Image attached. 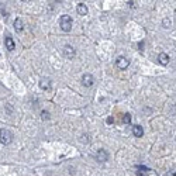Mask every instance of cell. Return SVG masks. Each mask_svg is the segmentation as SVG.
<instances>
[{"instance_id":"7a4b0ae2","label":"cell","mask_w":176,"mask_h":176,"mask_svg":"<svg viewBox=\"0 0 176 176\" xmlns=\"http://www.w3.org/2000/svg\"><path fill=\"white\" fill-rule=\"evenodd\" d=\"M13 139V134L12 131H9L7 128H2L0 130V142L3 145H9Z\"/></svg>"},{"instance_id":"2e32d148","label":"cell","mask_w":176,"mask_h":176,"mask_svg":"<svg viewBox=\"0 0 176 176\" xmlns=\"http://www.w3.org/2000/svg\"><path fill=\"white\" fill-rule=\"evenodd\" d=\"M139 170H144V172H148L149 170V168H145V166H137Z\"/></svg>"},{"instance_id":"8fae6325","label":"cell","mask_w":176,"mask_h":176,"mask_svg":"<svg viewBox=\"0 0 176 176\" xmlns=\"http://www.w3.org/2000/svg\"><path fill=\"white\" fill-rule=\"evenodd\" d=\"M76 10H78V14H80V16H86L88 14V6L86 4H83V3H79L78 4V7H76Z\"/></svg>"},{"instance_id":"5bb4252c","label":"cell","mask_w":176,"mask_h":176,"mask_svg":"<svg viewBox=\"0 0 176 176\" xmlns=\"http://www.w3.org/2000/svg\"><path fill=\"white\" fill-rule=\"evenodd\" d=\"M41 118L43 120H49V113L48 111H43V113H41Z\"/></svg>"},{"instance_id":"7c38bea8","label":"cell","mask_w":176,"mask_h":176,"mask_svg":"<svg viewBox=\"0 0 176 176\" xmlns=\"http://www.w3.org/2000/svg\"><path fill=\"white\" fill-rule=\"evenodd\" d=\"M14 28H16V31L17 33H21L24 30V23H23L21 18H16L14 20Z\"/></svg>"},{"instance_id":"9c48e42d","label":"cell","mask_w":176,"mask_h":176,"mask_svg":"<svg viewBox=\"0 0 176 176\" xmlns=\"http://www.w3.org/2000/svg\"><path fill=\"white\" fill-rule=\"evenodd\" d=\"M158 62L161 63V65L166 66L168 63H169V55H168V54H165V52H162V54H159V55H158Z\"/></svg>"},{"instance_id":"d6986e66","label":"cell","mask_w":176,"mask_h":176,"mask_svg":"<svg viewBox=\"0 0 176 176\" xmlns=\"http://www.w3.org/2000/svg\"><path fill=\"white\" fill-rule=\"evenodd\" d=\"M24 2H28V0H24Z\"/></svg>"},{"instance_id":"30bf717a","label":"cell","mask_w":176,"mask_h":176,"mask_svg":"<svg viewBox=\"0 0 176 176\" xmlns=\"http://www.w3.org/2000/svg\"><path fill=\"white\" fill-rule=\"evenodd\" d=\"M133 134L137 137V138H141L144 135V130H142L141 125H134L133 127Z\"/></svg>"},{"instance_id":"9a60e30c","label":"cell","mask_w":176,"mask_h":176,"mask_svg":"<svg viewBox=\"0 0 176 176\" xmlns=\"http://www.w3.org/2000/svg\"><path fill=\"white\" fill-rule=\"evenodd\" d=\"M163 27H165V28H168V27H170V20H168V18H165V20H163Z\"/></svg>"},{"instance_id":"52a82bcc","label":"cell","mask_w":176,"mask_h":176,"mask_svg":"<svg viewBox=\"0 0 176 176\" xmlns=\"http://www.w3.org/2000/svg\"><path fill=\"white\" fill-rule=\"evenodd\" d=\"M40 88H41V90H51V88H52V82H51V79H41L40 80Z\"/></svg>"},{"instance_id":"ac0fdd59","label":"cell","mask_w":176,"mask_h":176,"mask_svg":"<svg viewBox=\"0 0 176 176\" xmlns=\"http://www.w3.org/2000/svg\"><path fill=\"white\" fill-rule=\"evenodd\" d=\"M137 175H138V176H144V175H142L141 172H137Z\"/></svg>"},{"instance_id":"e0dca14e","label":"cell","mask_w":176,"mask_h":176,"mask_svg":"<svg viewBox=\"0 0 176 176\" xmlns=\"http://www.w3.org/2000/svg\"><path fill=\"white\" fill-rule=\"evenodd\" d=\"M111 123H114V118H113V117H108V118H107V124H111Z\"/></svg>"},{"instance_id":"277c9868","label":"cell","mask_w":176,"mask_h":176,"mask_svg":"<svg viewBox=\"0 0 176 176\" xmlns=\"http://www.w3.org/2000/svg\"><path fill=\"white\" fill-rule=\"evenodd\" d=\"M128 65H130V61H128L125 57H123V55L117 57V59H116V66H117L118 69L124 71V69H127V68H128Z\"/></svg>"},{"instance_id":"ba28073f","label":"cell","mask_w":176,"mask_h":176,"mask_svg":"<svg viewBox=\"0 0 176 176\" xmlns=\"http://www.w3.org/2000/svg\"><path fill=\"white\" fill-rule=\"evenodd\" d=\"M4 45H6V48L9 49V51H14V48H16L14 41H13V38L10 37V35H7V37L4 38Z\"/></svg>"},{"instance_id":"4fadbf2b","label":"cell","mask_w":176,"mask_h":176,"mask_svg":"<svg viewBox=\"0 0 176 176\" xmlns=\"http://www.w3.org/2000/svg\"><path fill=\"white\" fill-rule=\"evenodd\" d=\"M123 123H124V124H130L131 123V114L130 113L124 114V117H123Z\"/></svg>"},{"instance_id":"6da1fadb","label":"cell","mask_w":176,"mask_h":176,"mask_svg":"<svg viewBox=\"0 0 176 176\" xmlns=\"http://www.w3.org/2000/svg\"><path fill=\"white\" fill-rule=\"evenodd\" d=\"M72 21H73L72 17L68 14H63L62 17L59 18V26H61V28H62V31H65V33L71 31L72 30Z\"/></svg>"},{"instance_id":"8992f818","label":"cell","mask_w":176,"mask_h":176,"mask_svg":"<svg viewBox=\"0 0 176 176\" xmlns=\"http://www.w3.org/2000/svg\"><path fill=\"white\" fill-rule=\"evenodd\" d=\"M96 158H97V161H100V162H106V161L108 159L107 151L103 149V148H100V149L96 152Z\"/></svg>"},{"instance_id":"3957f363","label":"cell","mask_w":176,"mask_h":176,"mask_svg":"<svg viewBox=\"0 0 176 176\" xmlns=\"http://www.w3.org/2000/svg\"><path fill=\"white\" fill-rule=\"evenodd\" d=\"M62 54H63V57L69 58V59H73L75 55H76V51H75V48L72 45L66 44V45H63V48H62Z\"/></svg>"},{"instance_id":"5b68a950","label":"cell","mask_w":176,"mask_h":176,"mask_svg":"<svg viewBox=\"0 0 176 176\" xmlns=\"http://www.w3.org/2000/svg\"><path fill=\"white\" fill-rule=\"evenodd\" d=\"M93 83H94V79L90 73H85L82 76V85L85 88H90V86H93Z\"/></svg>"}]
</instances>
